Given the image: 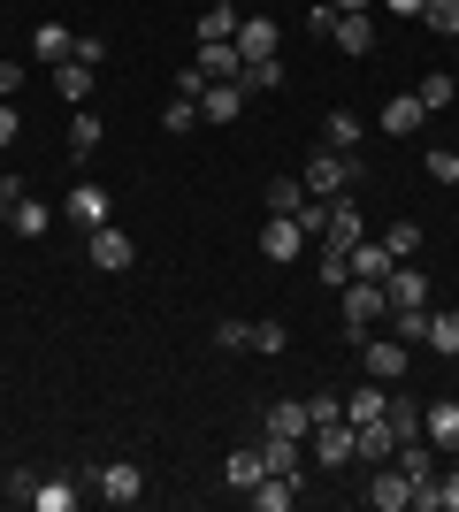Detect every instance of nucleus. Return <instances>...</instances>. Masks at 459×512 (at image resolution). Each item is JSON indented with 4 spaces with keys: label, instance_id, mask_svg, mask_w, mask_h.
<instances>
[{
    "label": "nucleus",
    "instance_id": "nucleus-35",
    "mask_svg": "<svg viewBox=\"0 0 459 512\" xmlns=\"http://www.w3.org/2000/svg\"><path fill=\"white\" fill-rule=\"evenodd\" d=\"M238 85H245V100H253V92H276V85H284V62H245Z\"/></svg>",
    "mask_w": 459,
    "mask_h": 512
},
{
    "label": "nucleus",
    "instance_id": "nucleus-41",
    "mask_svg": "<svg viewBox=\"0 0 459 512\" xmlns=\"http://www.w3.org/2000/svg\"><path fill=\"white\" fill-rule=\"evenodd\" d=\"M421 169L437 176V184H459V153L452 146H429V153H421Z\"/></svg>",
    "mask_w": 459,
    "mask_h": 512
},
{
    "label": "nucleus",
    "instance_id": "nucleus-19",
    "mask_svg": "<svg viewBox=\"0 0 459 512\" xmlns=\"http://www.w3.org/2000/svg\"><path fill=\"white\" fill-rule=\"evenodd\" d=\"M391 451H398V428H391V421H360V451H352V459H368V467H391Z\"/></svg>",
    "mask_w": 459,
    "mask_h": 512
},
{
    "label": "nucleus",
    "instance_id": "nucleus-27",
    "mask_svg": "<svg viewBox=\"0 0 459 512\" xmlns=\"http://www.w3.org/2000/svg\"><path fill=\"white\" fill-rule=\"evenodd\" d=\"M268 436H314V421H306V398H284V406H268Z\"/></svg>",
    "mask_w": 459,
    "mask_h": 512
},
{
    "label": "nucleus",
    "instance_id": "nucleus-18",
    "mask_svg": "<svg viewBox=\"0 0 459 512\" xmlns=\"http://www.w3.org/2000/svg\"><path fill=\"white\" fill-rule=\"evenodd\" d=\"M345 253H352V276H368V283H383V276H391V268H398V260H391V245H383V237H375V245H368V237H352Z\"/></svg>",
    "mask_w": 459,
    "mask_h": 512
},
{
    "label": "nucleus",
    "instance_id": "nucleus-13",
    "mask_svg": "<svg viewBox=\"0 0 459 512\" xmlns=\"http://www.w3.org/2000/svg\"><path fill=\"white\" fill-rule=\"evenodd\" d=\"M383 299L391 306H429V276H421L414 260H398L391 276H383Z\"/></svg>",
    "mask_w": 459,
    "mask_h": 512
},
{
    "label": "nucleus",
    "instance_id": "nucleus-51",
    "mask_svg": "<svg viewBox=\"0 0 459 512\" xmlns=\"http://www.w3.org/2000/svg\"><path fill=\"white\" fill-rule=\"evenodd\" d=\"M23 92V62H0V100H16Z\"/></svg>",
    "mask_w": 459,
    "mask_h": 512
},
{
    "label": "nucleus",
    "instance_id": "nucleus-37",
    "mask_svg": "<svg viewBox=\"0 0 459 512\" xmlns=\"http://www.w3.org/2000/svg\"><path fill=\"white\" fill-rule=\"evenodd\" d=\"M421 23H429L437 39H459V0H429V8H421Z\"/></svg>",
    "mask_w": 459,
    "mask_h": 512
},
{
    "label": "nucleus",
    "instance_id": "nucleus-31",
    "mask_svg": "<svg viewBox=\"0 0 459 512\" xmlns=\"http://www.w3.org/2000/svg\"><path fill=\"white\" fill-rule=\"evenodd\" d=\"M421 344L452 360V352H459V306H444V314H429V337H421Z\"/></svg>",
    "mask_w": 459,
    "mask_h": 512
},
{
    "label": "nucleus",
    "instance_id": "nucleus-39",
    "mask_svg": "<svg viewBox=\"0 0 459 512\" xmlns=\"http://www.w3.org/2000/svg\"><path fill=\"white\" fill-rule=\"evenodd\" d=\"M383 421H391L398 436H421V406H414V398H398V390H391V406H383Z\"/></svg>",
    "mask_w": 459,
    "mask_h": 512
},
{
    "label": "nucleus",
    "instance_id": "nucleus-46",
    "mask_svg": "<svg viewBox=\"0 0 459 512\" xmlns=\"http://www.w3.org/2000/svg\"><path fill=\"white\" fill-rule=\"evenodd\" d=\"M329 31H337V0H314L306 8V39H329Z\"/></svg>",
    "mask_w": 459,
    "mask_h": 512
},
{
    "label": "nucleus",
    "instance_id": "nucleus-14",
    "mask_svg": "<svg viewBox=\"0 0 459 512\" xmlns=\"http://www.w3.org/2000/svg\"><path fill=\"white\" fill-rule=\"evenodd\" d=\"M245 505H253V512H291V505H299V482H291V474H261V482L245 490Z\"/></svg>",
    "mask_w": 459,
    "mask_h": 512
},
{
    "label": "nucleus",
    "instance_id": "nucleus-10",
    "mask_svg": "<svg viewBox=\"0 0 459 512\" xmlns=\"http://www.w3.org/2000/svg\"><path fill=\"white\" fill-rule=\"evenodd\" d=\"M306 245H314V237H306L291 214H268L261 222V260H291V253H306Z\"/></svg>",
    "mask_w": 459,
    "mask_h": 512
},
{
    "label": "nucleus",
    "instance_id": "nucleus-50",
    "mask_svg": "<svg viewBox=\"0 0 459 512\" xmlns=\"http://www.w3.org/2000/svg\"><path fill=\"white\" fill-rule=\"evenodd\" d=\"M31 490H39V474H31V467L8 474V497H16V505H31Z\"/></svg>",
    "mask_w": 459,
    "mask_h": 512
},
{
    "label": "nucleus",
    "instance_id": "nucleus-2",
    "mask_svg": "<svg viewBox=\"0 0 459 512\" xmlns=\"http://www.w3.org/2000/svg\"><path fill=\"white\" fill-rule=\"evenodd\" d=\"M337 299H345V337H352V344L375 337V321H391V299H383V283H368V276H352Z\"/></svg>",
    "mask_w": 459,
    "mask_h": 512
},
{
    "label": "nucleus",
    "instance_id": "nucleus-22",
    "mask_svg": "<svg viewBox=\"0 0 459 512\" xmlns=\"http://www.w3.org/2000/svg\"><path fill=\"white\" fill-rule=\"evenodd\" d=\"M238 16L245 8H215V0H207V8H199V46H230L238 39Z\"/></svg>",
    "mask_w": 459,
    "mask_h": 512
},
{
    "label": "nucleus",
    "instance_id": "nucleus-1",
    "mask_svg": "<svg viewBox=\"0 0 459 512\" xmlns=\"http://www.w3.org/2000/svg\"><path fill=\"white\" fill-rule=\"evenodd\" d=\"M360 176H368V161H360V153H329V146H322V153L299 169V184H306V199H345Z\"/></svg>",
    "mask_w": 459,
    "mask_h": 512
},
{
    "label": "nucleus",
    "instance_id": "nucleus-6",
    "mask_svg": "<svg viewBox=\"0 0 459 512\" xmlns=\"http://www.w3.org/2000/svg\"><path fill=\"white\" fill-rule=\"evenodd\" d=\"M329 46H337V54H345V62H360V54H375V16L368 8H337V31H329Z\"/></svg>",
    "mask_w": 459,
    "mask_h": 512
},
{
    "label": "nucleus",
    "instance_id": "nucleus-43",
    "mask_svg": "<svg viewBox=\"0 0 459 512\" xmlns=\"http://www.w3.org/2000/svg\"><path fill=\"white\" fill-rule=\"evenodd\" d=\"M284 344H291V329H284V321H253V352H268V360H276Z\"/></svg>",
    "mask_w": 459,
    "mask_h": 512
},
{
    "label": "nucleus",
    "instance_id": "nucleus-17",
    "mask_svg": "<svg viewBox=\"0 0 459 512\" xmlns=\"http://www.w3.org/2000/svg\"><path fill=\"white\" fill-rule=\"evenodd\" d=\"M245 115V85H207L199 92V123H238Z\"/></svg>",
    "mask_w": 459,
    "mask_h": 512
},
{
    "label": "nucleus",
    "instance_id": "nucleus-54",
    "mask_svg": "<svg viewBox=\"0 0 459 512\" xmlns=\"http://www.w3.org/2000/svg\"><path fill=\"white\" fill-rule=\"evenodd\" d=\"M452 383H459V352H452Z\"/></svg>",
    "mask_w": 459,
    "mask_h": 512
},
{
    "label": "nucleus",
    "instance_id": "nucleus-5",
    "mask_svg": "<svg viewBox=\"0 0 459 512\" xmlns=\"http://www.w3.org/2000/svg\"><path fill=\"white\" fill-rule=\"evenodd\" d=\"M85 260L100 268V276H123V268L138 260V245L115 230V222H100V230H85Z\"/></svg>",
    "mask_w": 459,
    "mask_h": 512
},
{
    "label": "nucleus",
    "instance_id": "nucleus-24",
    "mask_svg": "<svg viewBox=\"0 0 459 512\" xmlns=\"http://www.w3.org/2000/svg\"><path fill=\"white\" fill-rule=\"evenodd\" d=\"M31 54H39V62H69V54H77V31H69V23H39V31H31Z\"/></svg>",
    "mask_w": 459,
    "mask_h": 512
},
{
    "label": "nucleus",
    "instance_id": "nucleus-16",
    "mask_svg": "<svg viewBox=\"0 0 459 512\" xmlns=\"http://www.w3.org/2000/svg\"><path fill=\"white\" fill-rule=\"evenodd\" d=\"M322 146H329V153H360V146H368V123H360L352 107H337V115L322 123Z\"/></svg>",
    "mask_w": 459,
    "mask_h": 512
},
{
    "label": "nucleus",
    "instance_id": "nucleus-23",
    "mask_svg": "<svg viewBox=\"0 0 459 512\" xmlns=\"http://www.w3.org/2000/svg\"><path fill=\"white\" fill-rule=\"evenodd\" d=\"M261 474H268L261 444H245V451H230V459H222V482H230V490H253V482H261Z\"/></svg>",
    "mask_w": 459,
    "mask_h": 512
},
{
    "label": "nucleus",
    "instance_id": "nucleus-28",
    "mask_svg": "<svg viewBox=\"0 0 459 512\" xmlns=\"http://www.w3.org/2000/svg\"><path fill=\"white\" fill-rule=\"evenodd\" d=\"M92 146H100V115H92V107H69V161H85Z\"/></svg>",
    "mask_w": 459,
    "mask_h": 512
},
{
    "label": "nucleus",
    "instance_id": "nucleus-8",
    "mask_svg": "<svg viewBox=\"0 0 459 512\" xmlns=\"http://www.w3.org/2000/svg\"><path fill=\"white\" fill-rule=\"evenodd\" d=\"M352 451H360V428L352 421H322L314 428V459H322V467H352Z\"/></svg>",
    "mask_w": 459,
    "mask_h": 512
},
{
    "label": "nucleus",
    "instance_id": "nucleus-47",
    "mask_svg": "<svg viewBox=\"0 0 459 512\" xmlns=\"http://www.w3.org/2000/svg\"><path fill=\"white\" fill-rule=\"evenodd\" d=\"M23 199H31V192H23V176H0V222H8V214H16Z\"/></svg>",
    "mask_w": 459,
    "mask_h": 512
},
{
    "label": "nucleus",
    "instance_id": "nucleus-36",
    "mask_svg": "<svg viewBox=\"0 0 459 512\" xmlns=\"http://www.w3.org/2000/svg\"><path fill=\"white\" fill-rule=\"evenodd\" d=\"M306 207V184L299 176H276V184H268V214H299Z\"/></svg>",
    "mask_w": 459,
    "mask_h": 512
},
{
    "label": "nucleus",
    "instance_id": "nucleus-4",
    "mask_svg": "<svg viewBox=\"0 0 459 512\" xmlns=\"http://www.w3.org/2000/svg\"><path fill=\"white\" fill-rule=\"evenodd\" d=\"M85 490H100L108 505H138V497H146V474H138L131 459H108V467H85Z\"/></svg>",
    "mask_w": 459,
    "mask_h": 512
},
{
    "label": "nucleus",
    "instance_id": "nucleus-9",
    "mask_svg": "<svg viewBox=\"0 0 459 512\" xmlns=\"http://www.w3.org/2000/svg\"><path fill=\"white\" fill-rule=\"evenodd\" d=\"M368 505H375V512H406V505H414V474H406V467H375Z\"/></svg>",
    "mask_w": 459,
    "mask_h": 512
},
{
    "label": "nucleus",
    "instance_id": "nucleus-29",
    "mask_svg": "<svg viewBox=\"0 0 459 512\" xmlns=\"http://www.w3.org/2000/svg\"><path fill=\"white\" fill-rule=\"evenodd\" d=\"M314 276H322L329 291H345V283H352V253H345V245H322V253H314Z\"/></svg>",
    "mask_w": 459,
    "mask_h": 512
},
{
    "label": "nucleus",
    "instance_id": "nucleus-20",
    "mask_svg": "<svg viewBox=\"0 0 459 512\" xmlns=\"http://www.w3.org/2000/svg\"><path fill=\"white\" fill-rule=\"evenodd\" d=\"M368 230V222H360V199H329V230H322V245H352V237Z\"/></svg>",
    "mask_w": 459,
    "mask_h": 512
},
{
    "label": "nucleus",
    "instance_id": "nucleus-44",
    "mask_svg": "<svg viewBox=\"0 0 459 512\" xmlns=\"http://www.w3.org/2000/svg\"><path fill=\"white\" fill-rule=\"evenodd\" d=\"M215 344H222V352H253V321H238V314H230V321L215 329Z\"/></svg>",
    "mask_w": 459,
    "mask_h": 512
},
{
    "label": "nucleus",
    "instance_id": "nucleus-30",
    "mask_svg": "<svg viewBox=\"0 0 459 512\" xmlns=\"http://www.w3.org/2000/svg\"><path fill=\"white\" fill-rule=\"evenodd\" d=\"M77 497H85V490L54 474V482H39V490H31V505H39V512H77Z\"/></svg>",
    "mask_w": 459,
    "mask_h": 512
},
{
    "label": "nucleus",
    "instance_id": "nucleus-48",
    "mask_svg": "<svg viewBox=\"0 0 459 512\" xmlns=\"http://www.w3.org/2000/svg\"><path fill=\"white\" fill-rule=\"evenodd\" d=\"M16 130H23V115H16V100H0V153L16 146Z\"/></svg>",
    "mask_w": 459,
    "mask_h": 512
},
{
    "label": "nucleus",
    "instance_id": "nucleus-15",
    "mask_svg": "<svg viewBox=\"0 0 459 512\" xmlns=\"http://www.w3.org/2000/svg\"><path fill=\"white\" fill-rule=\"evenodd\" d=\"M421 436H429L437 451H452V459H459V398H444V406L421 413Z\"/></svg>",
    "mask_w": 459,
    "mask_h": 512
},
{
    "label": "nucleus",
    "instance_id": "nucleus-40",
    "mask_svg": "<svg viewBox=\"0 0 459 512\" xmlns=\"http://www.w3.org/2000/svg\"><path fill=\"white\" fill-rule=\"evenodd\" d=\"M8 230H16V237H46V207H39V199H23V207L8 214Z\"/></svg>",
    "mask_w": 459,
    "mask_h": 512
},
{
    "label": "nucleus",
    "instance_id": "nucleus-7",
    "mask_svg": "<svg viewBox=\"0 0 459 512\" xmlns=\"http://www.w3.org/2000/svg\"><path fill=\"white\" fill-rule=\"evenodd\" d=\"M245 54V62H276V46H284V31H276V16H238V39H230Z\"/></svg>",
    "mask_w": 459,
    "mask_h": 512
},
{
    "label": "nucleus",
    "instance_id": "nucleus-3",
    "mask_svg": "<svg viewBox=\"0 0 459 512\" xmlns=\"http://www.w3.org/2000/svg\"><path fill=\"white\" fill-rule=\"evenodd\" d=\"M352 352H360V367L375 383H406V367H414V344H398V337H360Z\"/></svg>",
    "mask_w": 459,
    "mask_h": 512
},
{
    "label": "nucleus",
    "instance_id": "nucleus-25",
    "mask_svg": "<svg viewBox=\"0 0 459 512\" xmlns=\"http://www.w3.org/2000/svg\"><path fill=\"white\" fill-rule=\"evenodd\" d=\"M383 406H391V390H383V383L368 375V383H360V390L345 398V421H352V428H360V421H383Z\"/></svg>",
    "mask_w": 459,
    "mask_h": 512
},
{
    "label": "nucleus",
    "instance_id": "nucleus-42",
    "mask_svg": "<svg viewBox=\"0 0 459 512\" xmlns=\"http://www.w3.org/2000/svg\"><path fill=\"white\" fill-rule=\"evenodd\" d=\"M306 421L322 428V421H345V398H337V390H314V398H306Z\"/></svg>",
    "mask_w": 459,
    "mask_h": 512
},
{
    "label": "nucleus",
    "instance_id": "nucleus-45",
    "mask_svg": "<svg viewBox=\"0 0 459 512\" xmlns=\"http://www.w3.org/2000/svg\"><path fill=\"white\" fill-rule=\"evenodd\" d=\"M161 123H169V130H199V100H184V92H176V100L161 107Z\"/></svg>",
    "mask_w": 459,
    "mask_h": 512
},
{
    "label": "nucleus",
    "instance_id": "nucleus-49",
    "mask_svg": "<svg viewBox=\"0 0 459 512\" xmlns=\"http://www.w3.org/2000/svg\"><path fill=\"white\" fill-rule=\"evenodd\" d=\"M437 512H459V467L437 474Z\"/></svg>",
    "mask_w": 459,
    "mask_h": 512
},
{
    "label": "nucleus",
    "instance_id": "nucleus-26",
    "mask_svg": "<svg viewBox=\"0 0 459 512\" xmlns=\"http://www.w3.org/2000/svg\"><path fill=\"white\" fill-rule=\"evenodd\" d=\"M92 77H100V69H85V62H54V92H62L69 107L92 100Z\"/></svg>",
    "mask_w": 459,
    "mask_h": 512
},
{
    "label": "nucleus",
    "instance_id": "nucleus-38",
    "mask_svg": "<svg viewBox=\"0 0 459 512\" xmlns=\"http://www.w3.org/2000/svg\"><path fill=\"white\" fill-rule=\"evenodd\" d=\"M383 245H391V260H414V253H421V222H391V230H383Z\"/></svg>",
    "mask_w": 459,
    "mask_h": 512
},
{
    "label": "nucleus",
    "instance_id": "nucleus-32",
    "mask_svg": "<svg viewBox=\"0 0 459 512\" xmlns=\"http://www.w3.org/2000/svg\"><path fill=\"white\" fill-rule=\"evenodd\" d=\"M391 337L398 344H421V337H429V306H391Z\"/></svg>",
    "mask_w": 459,
    "mask_h": 512
},
{
    "label": "nucleus",
    "instance_id": "nucleus-21",
    "mask_svg": "<svg viewBox=\"0 0 459 512\" xmlns=\"http://www.w3.org/2000/svg\"><path fill=\"white\" fill-rule=\"evenodd\" d=\"M192 62L207 69V85H238V69H245V54H238V46H199Z\"/></svg>",
    "mask_w": 459,
    "mask_h": 512
},
{
    "label": "nucleus",
    "instance_id": "nucleus-53",
    "mask_svg": "<svg viewBox=\"0 0 459 512\" xmlns=\"http://www.w3.org/2000/svg\"><path fill=\"white\" fill-rule=\"evenodd\" d=\"M337 8H345V16H352V8H375V0H337Z\"/></svg>",
    "mask_w": 459,
    "mask_h": 512
},
{
    "label": "nucleus",
    "instance_id": "nucleus-52",
    "mask_svg": "<svg viewBox=\"0 0 459 512\" xmlns=\"http://www.w3.org/2000/svg\"><path fill=\"white\" fill-rule=\"evenodd\" d=\"M375 8H391V16H421L429 0H375Z\"/></svg>",
    "mask_w": 459,
    "mask_h": 512
},
{
    "label": "nucleus",
    "instance_id": "nucleus-11",
    "mask_svg": "<svg viewBox=\"0 0 459 512\" xmlns=\"http://www.w3.org/2000/svg\"><path fill=\"white\" fill-rule=\"evenodd\" d=\"M62 214L77 222V230H100V222H108V192H100V184H69Z\"/></svg>",
    "mask_w": 459,
    "mask_h": 512
},
{
    "label": "nucleus",
    "instance_id": "nucleus-12",
    "mask_svg": "<svg viewBox=\"0 0 459 512\" xmlns=\"http://www.w3.org/2000/svg\"><path fill=\"white\" fill-rule=\"evenodd\" d=\"M429 123V107H421V92H398L383 115H375V130H391V138H414V130Z\"/></svg>",
    "mask_w": 459,
    "mask_h": 512
},
{
    "label": "nucleus",
    "instance_id": "nucleus-34",
    "mask_svg": "<svg viewBox=\"0 0 459 512\" xmlns=\"http://www.w3.org/2000/svg\"><path fill=\"white\" fill-rule=\"evenodd\" d=\"M414 92H421V107H429V115H437V107H452V100H459V85H452V69H429V77H421Z\"/></svg>",
    "mask_w": 459,
    "mask_h": 512
},
{
    "label": "nucleus",
    "instance_id": "nucleus-33",
    "mask_svg": "<svg viewBox=\"0 0 459 512\" xmlns=\"http://www.w3.org/2000/svg\"><path fill=\"white\" fill-rule=\"evenodd\" d=\"M261 459H268V474H291V482H299V444H291V436H261Z\"/></svg>",
    "mask_w": 459,
    "mask_h": 512
}]
</instances>
